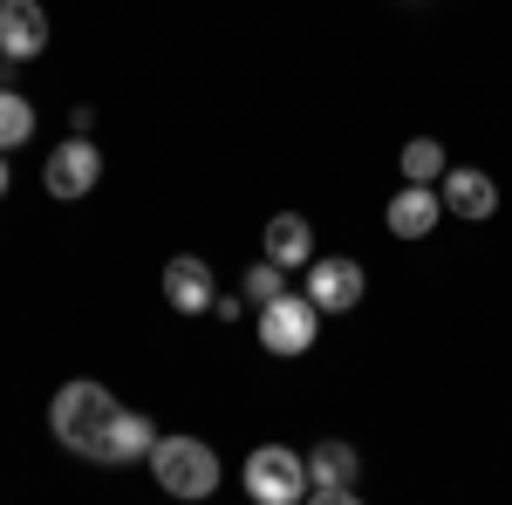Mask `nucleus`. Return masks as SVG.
<instances>
[{
    "label": "nucleus",
    "instance_id": "nucleus-10",
    "mask_svg": "<svg viewBox=\"0 0 512 505\" xmlns=\"http://www.w3.org/2000/svg\"><path fill=\"white\" fill-rule=\"evenodd\" d=\"M437 198H444V212H458V219H492V212H499V185H492L478 164L444 171V178H437Z\"/></svg>",
    "mask_w": 512,
    "mask_h": 505
},
{
    "label": "nucleus",
    "instance_id": "nucleus-2",
    "mask_svg": "<svg viewBox=\"0 0 512 505\" xmlns=\"http://www.w3.org/2000/svg\"><path fill=\"white\" fill-rule=\"evenodd\" d=\"M151 471H158V485L171 499H212L219 492V451L205 437H158Z\"/></svg>",
    "mask_w": 512,
    "mask_h": 505
},
{
    "label": "nucleus",
    "instance_id": "nucleus-6",
    "mask_svg": "<svg viewBox=\"0 0 512 505\" xmlns=\"http://www.w3.org/2000/svg\"><path fill=\"white\" fill-rule=\"evenodd\" d=\"M308 301H315L321 314H349L355 301H362V267L355 260H342V253H328V260H308V287H301Z\"/></svg>",
    "mask_w": 512,
    "mask_h": 505
},
{
    "label": "nucleus",
    "instance_id": "nucleus-3",
    "mask_svg": "<svg viewBox=\"0 0 512 505\" xmlns=\"http://www.w3.org/2000/svg\"><path fill=\"white\" fill-rule=\"evenodd\" d=\"M246 499L301 505V499H308V458L287 451V444H260V451L246 458Z\"/></svg>",
    "mask_w": 512,
    "mask_h": 505
},
{
    "label": "nucleus",
    "instance_id": "nucleus-4",
    "mask_svg": "<svg viewBox=\"0 0 512 505\" xmlns=\"http://www.w3.org/2000/svg\"><path fill=\"white\" fill-rule=\"evenodd\" d=\"M315 328H321V308L308 301V294H294V287H287V294H274V301L260 308V349L294 362V355L315 349Z\"/></svg>",
    "mask_w": 512,
    "mask_h": 505
},
{
    "label": "nucleus",
    "instance_id": "nucleus-11",
    "mask_svg": "<svg viewBox=\"0 0 512 505\" xmlns=\"http://www.w3.org/2000/svg\"><path fill=\"white\" fill-rule=\"evenodd\" d=\"M164 301H171L178 314H212V301H219L212 267H205L198 253H178V260L164 267Z\"/></svg>",
    "mask_w": 512,
    "mask_h": 505
},
{
    "label": "nucleus",
    "instance_id": "nucleus-13",
    "mask_svg": "<svg viewBox=\"0 0 512 505\" xmlns=\"http://www.w3.org/2000/svg\"><path fill=\"white\" fill-rule=\"evenodd\" d=\"M260 260H274V267H308L315 260V226L301 219V212H274L267 219V233H260Z\"/></svg>",
    "mask_w": 512,
    "mask_h": 505
},
{
    "label": "nucleus",
    "instance_id": "nucleus-18",
    "mask_svg": "<svg viewBox=\"0 0 512 505\" xmlns=\"http://www.w3.org/2000/svg\"><path fill=\"white\" fill-rule=\"evenodd\" d=\"M7 185H14V178H7V151H0V198H7Z\"/></svg>",
    "mask_w": 512,
    "mask_h": 505
},
{
    "label": "nucleus",
    "instance_id": "nucleus-1",
    "mask_svg": "<svg viewBox=\"0 0 512 505\" xmlns=\"http://www.w3.org/2000/svg\"><path fill=\"white\" fill-rule=\"evenodd\" d=\"M117 417V396L103 383H62L55 389V403H48V430H55V444L62 451H76V458H96V444H103V430Z\"/></svg>",
    "mask_w": 512,
    "mask_h": 505
},
{
    "label": "nucleus",
    "instance_id": "nucleus-8",
    "mask_svg": "<svg viewBox=\"0 0 512 505\" xmlns=\"http://www.w3.org/2000/svg\"><path fill=\"white\" fill-rule=\"evenodd\" d=\"M151 444H158V424L144 417V410H123L117 403V417H110V430H103V444H96V458L89 465H151Z\"/></svg>",
    "mask_w": 512,
    "mask_h": 505
},
{
    "label": "nucleus",
    "instance_id": "nucleus-15",
    "mask_svg": "<svg viewBox=\"0 0 512 505\" xmlns=\"http://www.w3.org/2000/svg\"><path fill=\"white\" fill-rule=\"evenodd\" d=\"M28 137H35V103L21 89H0V151L28 144Z\"/></svg>",
    "mask_w": 512,
    "mask_h": 505
},
{
    "label": "nucleus",
    "instance_id": "nucleus-12",
    "mask_svg": "<svg viewBox=\"0 0 512 505\" xmlns=\"http://www.w3.org/2000/svg\"><path fill=\"white\" fill-rule=\"evenodd\" d=\"M383 219H390L396 239H431L437 219H444V198H437V185H410V178H403V192L390 198Z\"/></svg>",
    "mask_w": 512,
    "mask_h": 505
},
{
    "label": "nucleus",
    "instance_id": "nucleus-5",
    "mask_svg": "<svg viewBox=\"0 0 512 505\" xmlns=\"http://www.w3.org/2000/svg\"><path fill=\"white\" fill-rule=\"evenodd\" d=\"M96 178H103V151H96L89 137L55 144V151H48V164H41L48 198H89V192H96Z\"/></svg>",
    "mask_w": 512,
    "mask_h": 505
},
{
    "label": "nucleus",
    "instance_id": "nucleus-7",
    "mask_svg": "<svg viewBox=\"0 0 512 505\" xmlns=\"http://www.w3.org/2000/svg\"><path fill=\"white\" fill-rule=\"evenodd\" d=\"M308 499L315 505H349L355 499V451L342 437H328L308 451Z\"/></svg>",
    "mask_w": 512,
    "mask_h": 505
},
{
    "label": "nucleus",
    "instance_id": "nucleus-14",
    "mask_svg": "<svg viewBox=\"0 0 512 505\" xmlns=\"http://www.w3.org/2000/svg\"><path fill=\"white\" fill-rule=\"evenodd\" d=\"M396 171H403L410 185H437V178L451 171V157H444V144H437V137H410V144L396 151Z\"/></svg>",
    "mask_w": 512,
    "mask_h": 505
},
{
    "label": "nucleus",
    "instance_id": "nucleus-9",
    "mask_svg": "<svg viewBox=\"0 0 512 505\" xmlns=\"http://www.w3.org/2000/svg\"><path fill=\"white\" fill-rule=\"evenodd\" d=\"M41 48H48V14H41V0H0V55L35 62Z\"/></svg>",
    "mask_w": 512,
    "mask_h": 505
},
{
    "label": "nucleus",
    "instance_id": "nucleus-17",
    "mask_svg": "<svg viewBox=\"0 0 512 505\" xmlns=\"http://www.w3.org/2000/svg\"><path fill=\"white\" fill-rule=\"evenodd\" d=\"M239 308H246V294H219V301H212V314H219V321H239Z\"/></svg>",
    "mask_w": 512,
    "mask_h": 505
},
{
    "label": "nucleus",
    "instance_id": "nucleus-16",
    "mask_svg": "<svg viewBox=\"0 0 512 505\" xmlns=\"http://www.w3.org/2000/svg\"><path fill=\"white\" fill-rule=\"evenodd\" d=\"M239 294H246V308H267L274 294H287V267H274V260H260V267L246 273V287H239Z\"/></svg>",
    "mask_w": 512,
    "mask_h": 505
}]
</instances>
